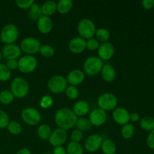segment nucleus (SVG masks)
Segmentation results:
<instances>
[{
    "mask_svg": "<svg viewBox=\"0 0 154 154\" xmlns=\"http://www.w3.org/2000/svg\"><path fill=\"white\" fill-rule=\"evenodd\" d=\"M78 117L69 108H62L55 114V122L60 129L69 130L76 124Z\"/></svg>",
    "mask_w": 154,
    "mask_h": 154,
    "instance_id": "1",
    "label": "nucleus"
},
{
    "mask_svg": "<svg viewBox=\"0 0 154 154\" xmlns=\"http://www.w3.org/2000/svg\"><path fill=\"white\" fill-rule=\"evenodd\" d=\"M29 86L28 82L21 77L15 78L11 84V92L14 97L23 99L28 95Z\"/></svg>",
    "mask_w": 154,
    "mask_h": 154,
    "instance_id": "2",
    "label": "nucleus"
},
{
    "mask_svg": "<svg viewBox=\"0 0 154 154\" xmlns=\"http://www.w3.org/2000/svg\"><path fill=\"white\" fill-rule=\"evenodd\" d=\"M19 30L17 26L13 23H8L5 26L0 33V39L2 43L11 45L17 40Z\"/></svg>",
    "mask_w": 154,
    "mask_h": 154,
    "instance_id": "3",
    "label": "nucleus"
},
{
    "mask_svg": "<svg viewBox=\"0 0 154 154\" xmlns=\"http://www.w3.org/2000/svg\"><path fill=\"white\" fill-rule=\"evenodd\" d=\"M78 32L81 38L84 39H90L93 38L96 32V26L94 23L90 19L84 18L81 20L78 24Z\"/></svg>",
    "mask_w": 154,
    "mask_h": 154,
    "instance_id": "4",
    "label": "nucleus"
},
{
    "mask_svg": "<svg viewBox=\"0 0 154 154\" xmlns=\"http://www.w3.org/2000/svg\"><path fill=\"white\" fill-rule=\"evenodd\" d=\"M104 63L101 59L96 57H88L84 63V71L87 75L93 76L101 72Z\"/></svg>",
    "mask_w": 154,
    "mask_h": 154,
    "instance_id": "5",
    "label": "nucleus"
},
{
    "mask_svg": "<svg viewBox=\"0 0 154 154\" xmlns=\"http://www.w3.org/2000/svg\"><path fill=\"white\" fill-rule=\"evenodd\" d=\"M98 105L99 108L103 111H112L115 109L117 105V98L113 93H103L98 99Z\"/></svg>",
    "mask_w": 154,
    "mask_h": 154,
    "instance_id": "6",
    "label": "nucleus"
},
{
    "mask_svg": "<svg viewBox=\"0 0 154 154\" xmlns=\"http://www.w3.org/2000/svg\"><path fill=\"white\" fill-rule=\"evenodd\" d=\"M48 87L52 93L59 94L64 92L67 88V80L62 75H54L48 81Z\"/></svg>",
    "mask_w": 154,
    "mask_h": 154,
    "instance_id": "7",
    "label": "nucleus"
},
{
    "mask_svg": "<svg viewBox=\"0 0 154 154\" xmlns=\"http://www.w3.org/2000/svg\"><path fill=\"white\" fill-rule=\"evenodd\" d=\"M21 118L25 123L29 126H35L41 121V114L38 110L34 108H26L21 113Z\"/></svg>",
    "mask_w": 154,
    "mask_h": 154,
    "instance_id": "8",
    "label": "nucleus"
},
{
    "mask_svg": "<svg viewBox=\"0 0 154 154\" xmlns=\"http://www.w3.org/2000/svg\"><path fill=\"white\" fill-rule=\"evenodd\" d=\"M38 65L37 60L33 56L26 55L18 60V69L24 74L32 72Z\"/></svg>",
    "mask_w": 154,
    "mask_h": 154,
    "instance_id": "9",
    "label": "nucleus"
},
{
    "mask_svg": "<svg viewBox=\"0 0 154 154\" xmlns=\"http://www.w3.org/2000/svg\"><path fill=\"white\" fill-rule=\"evenodd\" d=\"M41 42L37 38L32 37H27L23 39L20 43V49L28 55L35 54L39 52L41 48Z\"/></svg>",
    "mask_w": 154,
    "mask_h": 154,
    "instance_id": "10",
    "label": "nucleus"
},
{
    "mask_svg": "<svg viewBox=\"0 0 154 154\" xmlns=\"http://www.w3.org/2000/svg\"><path fill=\"white\" fill-rule=\"evenodd\" d=\"M103 138L97 134L90 135L86 138L84 141V147L90 153H95L101 148Z\"/></svg>",
    "mask_w": 154,
    "mask_h": 154,
    "instance_id": "11",
    "label": "nucleus"
},
{
    "mask_svg": "<svg viewBox=\"0 0 154 154\" xmlns=\"http://www.w3.org/2000/svg\"><path fill=\"white\" fill-rule=\"evenodd\" d=\"M67 138L68 135L66 131L58 128L51 132L48 141L51 145L56 147L59 146H63V144H64L67 140Z\"/></svg>",
    "mask_w": 154,
    "mask_h": 154,
    "instance_id": "12",
    "label": "nucleus"
},
{
    "mask_svg": "<svg viewBox=\"0 0 154 154\" xmlns=\"http://www.w3.org/2000/svg\"><path fill=\"white\" fill-rule=\"evenodd\" d=\"M98 56L99 58L103 61V60H111L114 55L115 49H114V45L110 42H105L102 43L99 45V48L97 50Z\"/></svg>",
    "mask_w": 154,
    "mask_h": 154,
    "instance_id": "13",
    "label": "nucleus"
},
{
    "mask_svg": "<svg viewBox=\"0 0 154 154\" xmlns=\"http://www.w3.org/2000/svg\"><path fill=\"white\" fill-rule=\"evenodd\" d=\"M21 49L15 44L5 45L2 49V55L7 60H17L21 54Z\"/></svg>",
    "mask_w": 154,
    "mask_h": 154,
    "instance_id": "14",
    "label": "nucleus"
},
{
    "mask_svg": "<svg viewBox=\"0 0 154 154\" xmlns=\"http://www.w3.org/2000/svg\"><path fill=\"white\" fill-rule=\"evenodd\" d=\"M113 119L117 124L124 126L130 121V114L126 108L119 107L113 111Z\"/></svg>",
    "mask_w": 154,
    "mask_h": 154,
    "instance_id": "15",
    "label": "nucleus"
},
{
    "mask_svg": "<svg viewBox=\"0 0 154 154\" xmlns=\"http://www.w3.org/2000/svg\"><path fill=\"white\" fill-rule=\"evenodd\" d=\"M107 120L106 111L100 109V108H96L91 111L90 114V120L91 125L95 126H100L105 123Z\"/></svg>",
    "mask_w": 154,
    "mask_h": 154,
    "instance_id": "16",
    "label": "nucleus"
},
{
    "mask_svg": "<svg viewBox=\"0 0 154 154\" xmlns=\"http://www.w3.org/2000/svg\"><path fill=\"white\" fill-rule=\"evenodd\" d=\"M85 79V74L80 69H74L71 71L67 76V82L71 86H78L82 84Z\"/></svg>",
    "mask_w": 154,
    "mask_h": 154,
    "instance_id": "17",
    "label": "nucleus"
},
{
    "mask_svg": "<svg viewBox=\"0 0 154 154\" xmlns=\"http://www.w3.org/2000/svg\"><path fill=\"white\" fill-rule=\"evenodd\" d=\"M69 48L71 52L75 54H79L84 52L86 48V41L81 37L74 38L69 44Z\"/></svg>",
    "mask_w": 154,
    "mask_h": 154,
    "instance_id": "18",
    "label": "nucleus"
},
{
    "mask_svg": "<svg viewBox=\"0 0 154 154\" xmlns=\"http://www.w3.org/2000/svg\"><path fill=\"white\" fill-rule=\"evenodd\" d=\"M38 29L42 34H48L53 29L54 23L53 20L47 16H42L38 20Z\"/></svg>",
    "mask_w": 154,
    "mask_h": 154,
    "instance_id": "19",
    "label": "nucleus"
},
{
    "mask_svg": "<svg viewBox=\"0 0 154 154\" xmlns=\"http://www.w3.org/2000/svg\"><path fill=\"white\" fill-rule=\"evenodd\" d=\"M102 78L105 82L111 83L115 80L117 76V72L114 66L110 64L104 65L102 71H101Z\"/></svg>",
    "mask_w": 154,
    "mask_h": 154,
    "instance_id": "20",
    "label": "nucleus"
},
{
    "mask_svg": "<svg viewBox=\"0 0 154 154\" xmlns=\"http://www.w3.org/2000/svg\"><path fill=\"white\" fill-rule=\"evenodd\" d=\"M72 111L77 117H83L90 111V105L86 101H78L74 105Z\"/></svg>",
    "mask_w": 154,
    "mask_h": 154,
    "instance_id": "21",
    "label": "nucleus"
},
{
    "mask_svg": "<svg viewBox=\"0 0 154 154\" xmlns=\"http://www.w3.org/2000/svg\"><path fill=\"white\" fill-rule=\"evenodd\" d=\"M102 153L104 154H115L117 152V146L116 144L109 138L104 139L101 146Z\"/></svg>",
    "mask_w": 154,
    "mask_h": 154,
    "instance_id": "22",
    "label": "nucleus"
},
{
    "mask_svg": "<svg viewBox=\"0 0 154 154\" xmlns=\"http://www.w3.org/2000/svg\"><path fill=\"white\" fill-rule=\"evenodd\" d=\"M43 16L49 17L57 11V3L54 1H47L41 7Z\"/></svg>",
    "mask_w": 154,
    "mask_h": 154,
    "instance_id": "23",
    "label": "nucleus"
},
{
    "mask_svg": "<svg viewBox=\"0 0 154 154\" xmlns=\"http://www.w3.org/2000/svg\"><path fill=\"white\" fill-rule=\"evenodd\" d=\"M73 7L72 0H60L57 4V11L61 14H68Z\"/></svg>",
    "mask_w": 154,
    "mask_h": 154,
    "instance_id": "24",
    "label": "nucleus"
},
{
    "mask_svg": "<svg viewBox=\"0 0 154 154\" xmlns=\"http://www.w3.org/2000/svg\"><path fill=\"white\" fill-rule=\"evenodd\" d=\"M51 132H52L51 128L47 124H42L38 126L37 130L38 136L44 141H47V140L49 139Z\"/></svg>",
    "mask_w": 154,
    "mask_h": 154,
    "instance_id": "25",
    "label": "nucleus"
},
{
    "mask_svg": "<svg viewBox=\"0 0 154 154\" xmlns=\"http://www.w3.org/2000/svg\"><path fill=\"white\" fill-rule=\"evenodd\" d=\"M66 153L68 154H84V148L78 142L71 141L69 143L66 148Z\"/></svg>",
    "mask_w": 154,
    "mask_h": 154,
    "instance_id": "26",
    "label": "nucleus"
},
{
    "mask_svg": "<svg viewBox=\"0 0 154 154\" xmlns=\"http://www.w3.org/2000/svg\"><path fill=\"white\" fill-rule=\"evenodd\" d=\"M140 126L146 131H152L154 129V117L150 116L144 117L140 120Z\"/></svg>",
    "mask_w": 154,
    "mask_h": 154,
    "instance_id": "27",
    "label": "nucleus"
},
{
    "mask_svg": "<svg viewBox=\"0 0 154 154\" xmlns=\"http://www.w3.org/2000/svg\"><path fill=\"white\" fill-rule=\"evenodd\" d=\"M29 16L33 20H37L40 17L43 16L42 12V9H41L40 6L37 4V3L34 2L32 5L29 8Z\"/></svg>",
    "mask_w": 154,
    "mask_h": 154,
    "instance_id": "28",
    "label": "nucleus"
},
{
    "mask_svg": "<svg viewBox=\"0 0 154 154\" xmlns=\"http://www.w3.org/2000/svg\"><path fill=\"white\" fill-rule=\"evenodd\" d=\"M95 35L96 36V40L99 42H100L102 43L108 42V41L110 38L109 31L105 28H99L96 29Z\"/></svg>",
    "mask_w": 154,
    "mask_h": 154,
    "instance_id": "29",
    "label": "nucleus"
},
{
    "mask_svg": "<svg viewBox=\"0 0 154 154\" xmlns=\"http://www.w3.org/2000/svg\"><path fill=\"white\" fill-rule=\"evenodd\" d=\"M91 123H90L89 119L85 118V117H81L77 120L75 126L77 129L81 131V132H85V131L89 130L91 128Z\"/></svg>",
    "mask_w": 154,
    "mask_h": 154,
    "instance_id": "30",
    "label": "nucleus"
},
{
    "mask_svg": "<svg viewBox=\"0 0 154 154\" xmlns=\"http://www.w3.org/2000/svg\"><path fill=\"white\" fill-rule=\"evenodd\" d=\"M135 132V128L134 126L131 123H127V124L124 125L122 127L120 133H121V136L125 139H129L132 138Z\"/></svg>",
    "mask_w": 154,
    "mask_h": 154,
    "instance_id": "31",
    "label": "nucleus"
},
{
    "mask_svg": "<svg viewBox=\"0 0 154 154\" xmlns=\"http://www.w3.org/2000/svg\"><path fill=\"white\" fill-rule=\"evenodd\" d=\"M14 95L9 90H3L0 93V102L3 105H9L14 100Z\"/></svg>",
    "mask_w": 154,
    "mask_h": 154,
    "instance_id": "32",
    "label": "nucleus"
},
{
    "mask_svg": "<svg viewBox=\"0 0 154 154\" xmlns=\"http://www.w3.org/2000/svg\"><path fill=\"white\" fill-rule=\"evenodd\" d=\"M11 77V70L5 64L0 63V81L5 82Z\"/></svg>",
    "mask_w": 154,
    "mask_h": 154,
    "instance_id": "33",
    "label": "nucleus"
},
{
    "mask_svg": "<svg viewBox=\"0 0 154 154\" xmlns=\"http://www.w3.org/2000/svg\"><path fill=\"white\" fill-rule=\"evenodd\" d=\"M8 130L11 134L14 135H17L22 132V126L19 123L16 121L9 122L8 125L7 126Z\"/></svg>",
    "mask_w": 154,
    "mask_h": 154,
    "instance_id": "34",
    "label": "nucleus"
},
{
    "mask_svg": "<svg viewBox=\"0 0 154 154\" xmlns=\"http://www.w3.org/2000/svg\"><path fill=\"white\" fill-rule=\"evenodd\" d=\"M39 53L43 57H46V58H50L54 55L55 51H54V48L51 45H44L41 46L40 49H39Z\"/></svg>",
    "mask_w": 154,
    "mask_h": 154,
    "instance_id": "35",
    "label": "nucleus"
},
{
    "mask_svg": "<svg viewBox=\"0 0 154 154\" xmlns=\"http://www.w3.org/2000/svg\"><path fill=\"white\" fill-rule=\"evenodd\" d=\"M66 94L70 99H76L79 96V91L75 86H69L66 90Z\"/></svg>",
    "mask_w": 154,
    "mask_h": 154,
    "instance_id": "36",
    "label": "nucleus"
},
{
    "mask_svg": "<svg viewBox=\"0 0 154 154\" xmlns=\"http://www.w3.org/2000/svg\"><path fill=\"white\" fill-rule=\"evenodd\" d=\"M53 103H54L53 98L49 95H45L40 100V106L44 109L49 108L53 105Z\"/></svg>",
    "mask_w": 154,
    "mask_h": 154,
    "instance_id": "37",
    "label": "nucleus"
},
{
    "mask_svg": "<svg viewBox=\"0 0 154 154\" xmlns=\"http://www.w3.org/2000/svg\"><path fill=\"white\" fill-rule=\"evenodd\" d=\"M99 45H99V42H98L96 39L93 38L86 41V48L88 49L89 51H96V50H98V48H99Z\"/></svg>",
    "mask_w": 154,
    "mask_h": 154,
    "instance_id": "38",
    "label": "nucleus"
},
{
    "mask_svg": "<svg viewBox=\"0 0 154 154\" xmlns=\"http://www.w3.org/2000/svg\"><path fill=\"white\" fill-rule=\"evenodd\" d=\"M9 122V117L7 113L2 110H0V129L7 127Z\"/></svg>",
    "mask_w": 154,
    "mask_h": 154,
    "instance_id": "39",
    "label": "nucleus"
},
{
    "mask_svg": "<svg viewBox=\"0 0 154 154\" xmlns=\"http://www.w3.org/2000/svg\"><path fill=\"white\" fill-rule=\"evenodd\" d=\"M34 2L33 0H17L16 5L21 9H28L30 8Z\"/></svg>",
    "mask_w": 154,
    "mask_h": 154,
    "instance_id": "40",
    "label": "nucleus"
},
{
    "mask_svg": "<svg viewBox=\"0 0 154 154\" xmlns=\"http://www.w3.org/2000/svg\"><path fill=\"white\" fill-rule=\"evenodd\" d=\"M83 137H84L83 132L78 130V129L74 130L73 132H72V135H71V138H72V141H75V142L80 143V141H82Z\"/></svg>",
    "mask_w": 154,
    "mask_h": 154,
    "instance_id": "41",
    "label": "nucleus"
},
{
    "mask_svg": "<svg viewBox=\"0 0 154 154\" xmlns=\"http://www.w3.org/2000/svg\"><path fill=\"white\" fill-rule=\"evenodd\" d=\"M147 144L149 148L154 149V129L150 131L147 138Z\"/></svg>",
    "mask_w": 154,
    "mask_h": 154,
    "instance_id": "42",
    "label": "nucleus"
},
{
    "mask_svg": "<svg viewBox=\"0 0 154 154\" xmlns=\"http://www.w3.org/2000/svg\"><path fill=\"white\" fill-rule=\"evenodd\" d=\"M5 66L10 70H15V69H18V61L17 60H7Z\"/></svg>",
    "mask_w": 154,
    "mask_h": 154,
    "instance_id": "43",
    "label": "nucleus"
},
{
    "mask_svg": "<svg viewBox=\"0 0 154 154\" xmlns=\"http://www.w3.org/2000/svg\"><path fill=\"white\" fill-rule=\"evenodd\" d=\"M143 8L146 10H150L154 7V0H144L141 2Z\"/></svg>",
    "mask_w": 154,
    "mask_h": 154,
    "instance_id": "44",
    "label": "nucleus"
},
{
    "mask_svg": "<svg viewBox=\"0 0 154 154\" xmlns=\"http://www.w3.org/2000/svg\"><path fill=\"white\" fill-rule=\"evenodd\" d=\"M53 154H66V149L63 146H59L54 148Z\"/></svg>",
    "mask_w": 154,
    "mask_h": 154,
    "instance_id": "45",
    "label": "nucleus"
},
{
    "mask_svg": "<svg viewBox=\"0 0 154 154\" xmlns=\"http://www.w3.org/2000/svg\"><path fill=\"white\" fill-rule=\"evenodd\" d=\"M140 120L139 114L137 112H133L130 114V120L132 122H137Z\"/></svg>",
    "mask_w": 154,
    "mask_h": 154,
    "instance_id": "46",
    "label": "nucleus"
},
{
    "mask_svg": "<svg viewBox=\"0 0 154 154\" xmlns=\"http://www.w3.org/2000/svg\"><path fill=\"white\" fill-rule=\"evenodd\" d=\"M17 154H32L30 150L27 148H22L18 150Z\"/></svg>",
    "mask_w": 154,
    "mask_h": 154,
    "instance_id": "47",
    "label": "nucleus"
},
{
    "mask_svg": "<svg viewBox=\"0 0 154 154\" xmlns=\"http://www.w3.org/2000/svg\"><path fill=\"white\" fill-rule=\"evenodd\" d=\"M2 53L0 52V60H1V59H2Z\"/></svg>",
    "mask_w": 154,
    "mask_h": 154,
    "instance_id": "48",
    "label": "nucleus"
},
{
    "mask_svg": "<svg viewBox=\"0 0 154 154\" xmlns=\"http://www.w3.org/2000/svg\"><path fill=\"white\" fill-rule=\"evenodd\" d=\"M42 154H53V153H42Z\"/></svg>",
    "mask_w": 154,
    "mask_h": 154,
    "instance_id": "49",
    "label": "nucleus"
}]
</instances>
